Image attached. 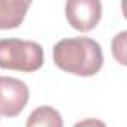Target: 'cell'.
I'll list each match as a JSON object with an SVG mask.
<instances>
[{"label":"cell","mask_w":127,"mask_h":127,"mask_svg":"<svg viewBox=\"0 0 127 127\" xmlns=\"http://www.w3.org/2000/svg\"><path fill=\"white\" fill-rule=\"evenodd\" d=\"M43 48L33 40L17 37L0 39V69L36 72L43 66Z\"/></svg>","instance_id":"obj_2"},{"label":"cell","mask_w":127,"mask_h":127,"mask_svg":"<svg viewBox=\"0 0 127 127\" xmlns=\"http://www.w3.org/2000/svg\"><path fill=\"white\" fill-rule=\"evenodd\" d=\"M29 87L14 76H0V114L12 118L21 114L29 102Z\"/></svg>","instance_id":"obj_3"},{"label":"cell","mask_w":127,"mask_h":127,"mask_svg":"<svg viewBox=\"0 0 127 127\" xmlns=\"http://www.w3.org/2000/svg\"><path fill=\"white\" fill-rule=\"evenodd\" d=\"M73 127H108V126L99 118H84V120L75 123Z\"/></svg>","instance_id":"obj_8"},{"label":"cell","mask_w":127,"mask_h":127,"mask_svg":"<svg viewBox=\"0 0 127 127\" xmlns=\"http://www.w3.org/2000/svg\"><path fill=\"white\" fill-rule=\"evenodd\" d=\"M30 8L27 0H0V30H11L21 26Z\"/></svg>","instance_id":"obj_5"},{"label":"cell","mask_w":127,"mask_h":127,"mask_svg":"<svg viewBox=\"0 0 127 127\" xmlns=\"http://www.w3.org/2000/svg\"><path fill=\"white\" fill-rule=\"evenodd\" d=\"M26 127H63V118L55 108L43 105L32 111L27 117Z\"/></svg>","instance_id":"obj_6"},{"label":"cell","mask_w":127,"mask_h":127,"mask_svg":"<svg viewBox=\"0 0 127 127\" xmlns=\"http://www.w3.org/2000/svg\"><path fill=\"white\" fill-rule=\"evenodd\" d=\"M64 11L70 27L84 33L93 30L102 18V3L99 0H69Z\"/></svg>","instance_id":"obj_4"},{"label":"cell","mask_w":127,"mask_h":127,"mask_svg":"<svg viewBox=\"0 0 127 127\" xmlns=\"http://www.w3.org/2000/svg\"><path fill=\"white\" fill-rule=\"evenodd\" d=\"M54 64L78 76H93L103 66V51L99 42L91 37H66L58 40L52 48Z\"/></svg>","instance_id":"obj_1"},{"label":"cell","mask_w":127,"mask_h":127,"mask_svg":"<svg viewBox=\"0 0 127 127\" xmlns=\"http://www.w3.org/2000/svg\"><path fill=\"white\" fill-rule=\"evenodd\" d=\"M126 39H127V32H121L118 33L114 39H112V55L115 57V60L120 64L126 66L127 64V58H126Z\"/></svg>","instance_id":"obj_7"}]
</instances>
